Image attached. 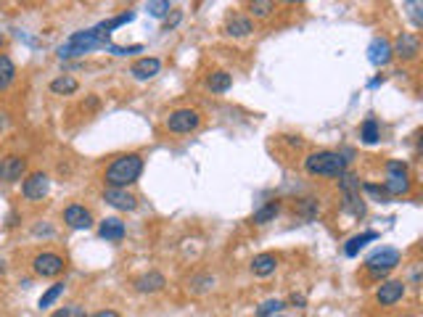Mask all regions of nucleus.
Returning <instances> with one entry per match:
<instances>
[{
  "label": "nucleus",
  "mask_w": 423,
  "mask_h": 317,
  "mask_svg": "<svg viewBox=\"0 0 423 317\" xmlns=\"http://www.w3.org/2000/svg\"><path fill=\"white\" fill-rule=\"evenodd\" d=\"M143 175V156L140 153H122L106 166L104 182L106 188H127L140 180Z\"/></svg>",
  "instance_id": "nucleus-1"
},
{
  "label": "nucleus",
  "mask_w": 423,
  "mask_h": 317,
  "mask_svg": "<svg viewBox=\"0 0 423 317\" xmlns=\"http://www.w3.org/2000/svg\"><path fill=\"white\" fill-rule=\"evenodd\" d=\"M304 172L310 177H341L347 172V159L341 151H315L304 159Z\"/></svg>",
  "instance_id": "nucleus-2"
},
{
  "label": "nucleus",
  "mask_w": 423,
  "mask_h": 317,
  "mask_svg": "<svg viewBox=\"0 0 423 317\" xmlns=\"http://www.w3.org/2000/svg\"><path fill=\"white\" fill-rule=\"evenodd\" d=\"M402 265V251L394 249V246H378L370 257L365 259V270L373 280H381L386 278L392 270H397Z\"/></svg>",
  "instance_id": "nucleus-3"
},
{
  "label": "nucleus",
  "mask_w": 423,
  "mask_h": 317,
  "mask_svg": "<svg viewBox=\"0 0 423 317\" xmlns=\"http://www.w3.org/2000/svg\"><path fill=\"white\" fill-rule=\"evenodd\" d=\"M339 191H341V211H347L352 217H365V198L360 196V177L352 175V172H344L339 177Z\"/></svg>",
  "instance_id": "nucleus-4"
},
{
  "label": "nucleus",
  "mask_w": 423,
  "mask_h": 317,
  "mask_svg": "<svg viewBox=\"0 0 423 317\" xmlns=\"http://www.w3.org/2000/svg\"><path fill=\"white\" fill-rule=\"evenodd\" d=\"M384 191L389 193V198L405 196L410 193V172L405 162H386V180H384Z\"/></svg>",
  "instance_id": "nucleus-5"
},
{
  "label": "nucleus",
  "mask_w": 423,
  "mask_h": 317,
  "mask_svg": "<svg viewBox=\"0 0 423 317\" xmlns=\"http://www.w3.org/2000/svg\"><path fill=\"white\" fill-rule=\"evenodd\" d=\"M164 124L167 130L175 133V135H188V133H194L201 124V114H198L196 108H175V111H169Z\"/></svg>",
  "instance_id": "nucleus-6"
},
{
  "label": "nucleus",
  "mask_w": 423,
  "mask_h": 317,
  "mask_svg": "<svg viewBox=\"0 0 423 317\" xmlns=\"http://www.w3.org/2000/svg\"><path fill=\"white\" fill-rule=\"evenodd\" d=\"M64 267H66V262L56 251H40L37 257L32 259V270L40 278H56V275L64 272Z\"/></svg>",
  "instance_id": "nucleus-7"
},
{
  "label": "nucleus",
  "mask_w": 423,
  "mask_h": 317,
  "mask_svg": "<svg viewBox=\"0 0 423 317\" xmlns=\"http://www.w3.org/2000/svg\"><path fill=\"white\" fill-rule=\"evenodd\" d=\"M50 191V177L46 172H30L21 182V196L27 201H43Z\"/></svg>",
  "instance_id": "nucleus-8"
},
{
  "label": "nucleus",
  "mask_w": 423,
  "mask_h": 317,
  "mask_svg": "<svg viewBox=\"0 0 423 317\" xmlns=\"http://www.w3.org/2000/svg\"><path fill=\"white\" fill-rule=\"evenodd\" d=\"M27 159L19 153H8L0 159V182H19L27 175Z\"/></svg>",
  "instance_id": "nucleus-9"
},
{
  "label": "nucleus",
  "mask_w": 423,
  "mask_h": 317,
  "mask_svg": "<svg viewBox=\"0 0 423 317\" xmlns=\"http://www.w3.org/2000/svg\"><path fill=\"white\" fill-rule=\"evenodd\" d=\"M405 291H408L405 280H384L376 288V304H381V307H394V304H400L405 299Z\"/></svg>",
  "instance_id": "nucleus-10"
},
{
  "label": "nucleus",
  "mask_w": 423,
  "mask_h": 317,
  "mask_svg": "<svg viewBox=\"0 0 423 317\" xmlns=\"http://www.w3.org/2000/svg\"><path fill=\"white\" fill-rule=\"evenodd\" d=\"M392 53L402 61H415L421 53V37L415 32H402L397 37V43L392 46Z\"/></svg>",
  "instance_id": "nucleus-11"
},
{
  "label": "nucleus",
  "mask_w": 423,
  "mask_h": 317,
  "mask_svg": "<svg viewBox=\"0 0 423 317\" xmlns=\"http://www.w3.org/2000/svg\"><path fill=\"white\" fill-rule=\"evenodd\" d=\"M109 206H114V209L120 211H135L138 209V198L127 191V188H104V193H101Z\"/></svg>",
  "instance_id": "nucleus-12"
},
{
  "label": "nucleus",
  "mask_w": 423,
  "mask_h": 317,
  "mask_svg": "<svg viewBox=\"0 0 423 317\" xmlns=\"http://www.w3.org/2000/svg\"><path fill=\"white\" fill-rule=\"evenodd\" d=\"M64 222L72 230H91L93 227V211L82 204H69L64 209Z\"/></svg>",
  "instance_id": "nucleus-13"
},
{
  "label": "nucleus",
  "mask_w": 423,
  "mask_h": 317,
  "mask_svg": "<svg viewBox=\"0 0 423 317\" xmlns=\"http://www.w3.org/2000/svg\"><path fill=\"white\" fill-rule=\"evenodd\" d=\"M167 286V278L162 272H143V275H138L135 280H133V288H135L138 294H159V291H164Z\"/></svg>",
  "instance_id": "nucleus-14"
},
{
  "label": "nucleus",
  "mask_w": 423,
  "mask_h": 317,
  "mask_svg": "<svg viewBox=\"0 0 423 317\" xmlns=\"http://www.w3.org/2000/svg\"><path fill=\"white\" fill-rule=\"evenodd\" d=\"M98 236L109 243H120L127 236V227H124V222H122L120 217H106V220L98 222Z\"/></svg>",
  "instance_id": "nucleus-15"
},
{
  "label": "nucleus",
  "mask_w": 423,
  "mask_h": 317,
  "mask_svg": "<svg viewBox=\"0 0 423 317\" xmlns=\"http://www.w3.org/2000/svg\"><path fill=\"white\" fill-rule=\"evenodd\" d=\"M392 59H394L392 43H389L386 37H373V43L368 46V61H370L373 66H386Z\"/></svg>",
  "instance_id": "nucleus-16"
},
{
  "label": "nucleus",
  "mask_w": 423,
  "mask_h": 317,
  "mask_svg": "<svg viewBox=\"0 0 423 317\" xmlns=\"http://www.w3.org/2000/svg\"><path fill=\"white\" fill-rule=\"evenodd\" d=\"M162 72V61L156 59V56H143V59H138L133 66H130V75L140 79V82H146V79H153V77Z\"/></svg>",
  "instance_id": "nucleus-17"
},
{
  "label": "nucleus",
  "mask_w": 423,
  "mask_h": 317,
  "mask_svg": "<svg viewBox=\"0 0 423 317\" xmlns=\"http://www.w3.org/2000/svg\"><path fill=\"white\" fill-rule=\"evenodd\" d=\"M223 32H225L227 37H246V35H252V32H254V21H252L249 16L233 14L225 21Z\"/></svg>",
  "instance_id": "nucleus-18"
},
{
  "label": "nucleus",
  "mask_w": 423,
  "mask_h": 317,
  "mask_svg": "<svg viewBox=\"0 0 423 317\" xmlns=\"http://www.w3.org/2000/svg\"><path fill=\"white\" fill-rule=\"evenodd\" d=\"M249 267H252V272L257 278H267V275H272V272L278 270V257L270 254V251H265V254H257V257L252 259Z\"/></svg>",
  "instance_id": "nucleus-19"
},
{
  "label": "nucleus",
  "mask_w": 423,
  "mask_h": 317,
  "mask_svg": "<svg viewBox=\"0 0 423 317\" xmlns=\"http://www.w3.org/2000/svg\"><path fill=\"white\" fill-rule=\"evenodd\" d=\"M370 241H378L376 230H365V233H357V236H352V238L344 243V254H347V257H357V254H360V249H363L365 243H370Z\"/></svg>",
  "instance_id": "nucleus-20"
},
{
  "label": "nucleus",
  "mask_w": 423,
  "mask_h": 317,
  "mask_svg": "<svg viewBox=\"0 0 423 317\" xmlns=\"http://www.w3.org/2000/svg\"><path fill=\"white\" fill-rule=\"evenodd\" d=\"M207 88H209L212 93H227L233 88V75L225 72V69H217V72H212V75L207 77Z\"/></svg>",
  "instance_id": "nucleus-21"
},
{
  "label": "nucleus",
  "mask_w": 423,
  "mask_h": 317,
  "mask_svg": "<svg viewBox=\"0 0 423 317\" xmlns=\"http://www.w3.org/2000/svg\"><path fill=\"white\" fill-rule=\"evenodd\" d=\"M16 79V64L11 61V56L0 53V93L8 90Z\"/></svg>",
  "instance_id": "nucleus-22"
},
{
  "label": "nucleus",
  "mask_w": 423,
  "mask_h": 317,
  "mask_svg": "<svg viewBox=\"0 0 423 317\" xmlns=\"http://www.w3.org/2000/svg\"><path fill=\"white\" fill-rule=\"evenodd\" d=\"M79 90V82H77L72 75H61L50 82V93L53 95H72V93Z\"/></svg>",
  "instance_id": "nucleus-23"
},
{
  "label": "nucleus",
  "mask_w": 423,
  "mask_h": 317,
  "mask_svg": "<svg viewBox=\"0 0 423 317\" xmlns=\"http://www.w3.org/2000/svg\"><path fill=\"white\" fill-rule=\"evenodd\" d=\"M278 214H281V204H278V201H270V204H265L262 209L254 211V225H267V222H272Z\"/></svg>",
  "instance_id": "nucleus-24"
},
{
  "label": "nucleus",
  "mask_w": 423,
  "mask_h": 317,
  "mask_svg": "<svg viewBox=\"0 0 423 317\" xmlns=\"http://www.w3.org/2000/svg\"><path fill=\"white\" fill-rule=\"evenodd\" d=\"M378 137H381L378 122L373 119V117H368V119L363 122V127H360V140L368 143V146H373V143H378Z\"/></svg>",
  "instance_id": "nucleus-25"
},
{
  "label": "nucleus",
  "mask_w": 423,
  "mask_h": 317,
  "mask_svg": "<svg viewBox=\"0 0 423 317\" xmlns=\"http://www.w3.org/2000/svg\"><path fill=\"white\" fill-rule=\"evenodd\" d=\"M288 304L283 299H265V302L257 307V317H270L278 315V312H286Z\"/></svg>",
  "instance_id": "nucleus-26"
},
{
  "label": "nucleus",
  "mask_w": 423,
  "mask_h": 317,
  "mask_svg": "<svg viewBox=\"0 0 423 317\" xmlns=\"http://www.w3.org/2000/svg\"><path fill=\"white\" fill-rule=\"evenodd\" d=\"M246 8H249V14L254 16V19H267L275 11V3H270V0H252Z\"/></svg>",
  "instance_id": "nucleus-27"
},
{
  "label": "nucleus",
  "mask_w": 423,
  "mask_h": 317,
  "mask_svg": "<svg viewBox=\"0 0 423 317\" xmlns=\"http://www.w3.org/2000/svg\"><path fill=\"white\" fill-rule=\"evenodd\" d=\"M146 11H149L153 19H164V16H169V11H172V3H169V0H151V3H146Z\"/></svg>",
  "instance_id": "nucleus-28"
},
{
  "label": "nucleus",
  "mask_w": 423,
  "mask_h": 317,
  "mask_svg": "<svg viewBox=\"0 0 423 317\" xmlns=\"http://www.w3.org/2000/svg\"><path fill=\"white\" fill-rule=\"evenodd\" d=\"M64 283H53V286L48 288L46 294H43V296H40V302H37V307H40V309H48V307H50V304L56 302V299H59L61 294H64Z\"/></svg>",
  "instance_id": "nucleus-29"
},
{
  "label": "nucleus",
  "mask_w": 423,
  "mask_h": 317,
  "mask_svg": "<svg viewBox=\"0 0 423 317\" xmlns=\"http://www.w3.org/2000/svg\"><path fill=\"white\" fill-rule=\"evenodd\" d=\"M360 188H363L368 196H373L376 201H381V204L389 201V193L384 191V185H376V182H360Z\"/></svg>",
  "instance_id": "nucleus-30"
},
{
  "label": "nucleus",
  "mask_w": 423,
  "mask_h": 317,
  "mask_svg": "<svg viewBox=\"0 0 423 317\" xmlns=\"http://www.w3.org/2000/svg\"><path fill=\"white\" fill-rule=\"evenodd\" d=\"M109 53H114V56H133V53H143V46H106Z\"/></svg>",
  "instance_id": "nucleus-31"
},
{
  "label": "nucleus",
  "mask_w": 423,
  "mask_h": 317,
  "mask_svg": "<svg viewBox=\"0 0 423 317\" xmlns=\"http://www.w3.org/2000/svg\"><path fill=\"white\" fill-rule=\"evenodd\" d=\"M212 283H214V278H212V275H201V278H194V280H191V291H194V294H201V291H207Z\"/></svg>",
  "instance_id": "nucleus-32"
},
{
  "label": "nucleus",
  "mask_w": 423,
  "mask_h": 317,
  "mask_svg": "<svg viewBox=\"0 0 423 317\" xmlns=\"http://www.w3.org/2000/svg\"><path fill=\"white\" fill-rule=\"evenodd\" d=\"M299 211H302L307 220H312V217H315V211H317V201H312V198H304L302 206H299Z\"/></svg>",
  "instance_id": "nucleus-33"
},
{
  "label": "nucleus",
  "mask_w": 423,
  "mask_h": 317,
  "mask_svg": "<svg viewBox=\"0 0 423 317\" xmlns=\"http://www.w3.org/2000/svg\"><path fill=\"white\" fill-rule=\"evenodd\" d=\"M180 21H182V11H175V8H172V16H167V21H164V27H162V30H164V32L175 30Z\"/></svg>",
  "instance_id": "nucleus-34"
},
{
  "label": "nucleus",
  "mask_w": 423,
  "mask_h": 317,
  "mask_svg": "<svg viewBox=\"0 0 423 317\" xmlns=\"http://www.w3.org/2000/svg\"><path fill=\"white\" fill-rule=\"evenodd\" d=\"M408 8H410V19H413V24L415 27H421L423 24V16H421V3H408Z\"/></svg>",
  "instance_id": "nucleus-35"
},
{
  "label": "nucleus",
  "mask_w": 423,
  "mask_h": 317,
  "mask_svg": "<svg viewBox=\"0 0 423 317\" xmlns=\"http://www.w3.org/2000/svg\"><path fill=\"white\" fill-rule=\"evenodd\" d=\"M64 312H66V317H88V309L82 304H69V307H64Z\"/></svg>",
  "instance_id": "nucleus-36"
},
{
  "label": "nucleus",
  "mask_w": 423,
  "mask_h": 317,
  "mask_svg": "<svg viewBox=\"0 0 423 317\" xmlns=\"http://www.w3.org/2000/svg\"><path fill=\"white\" fill-rule=\"evenodd\" d=\"M286 304H294V307H304V296H302V294H294V296H291Z\"/></svg>",
  "instance_id": "nucleus-37"
},
{
  "label": "nucleus",
  "mask_w": 423,
  "mask_h": 317,
  "mask_svg": "<svg viewBox=\"0 0 423 317\" xmlns=\"http://www.w3.org/2000/svg\"><path fill=\"white\" fill-rule=\"evenodd\" d=\"M43 233H46V236H53V227H48V225H37V227H35V236H43Z\"/></svg>",
  "instance_id": "nucleus-38"
},
{
  "label": "nucleus",
  "mask_w": 423,
  "mask_h": 317,
  "mask_svg": "<svg viewBox=\"0 0 423 317\" xmlns=\"http://www.w3.org/2000/svg\"><path fill=\"white\" fill-rule=\"evenodd\" d=\"M91 317H122L120 312H114V309H101V312H95Z\"/></svg>",
  "instance_id": "nucleus-39"
},
{
  "label": "nucleus",
  "mask_w": 423,
  "mask_h": 317,
  "mask_svg": "<svg viewBox=\"0 0 423 317\" xmlns=\"http://www.w3.org/2000/svg\"><path fill=\"white\" fill-rule=\"evenodd\" d=\"M6 225H8V227L19 225V214H16V211H11V214H8V222H6Z\"/></svg>",
  "instance_id": "nucleus-40"
},
{
  "label": "nucleus",
  "mask_w": 423,
  "mask_h": 317,
  "mask_svg": "<svg viewBox=\"0 0 423 317\" xmlns=\"http://www.w3.org/2000/svg\"><path fill=\"white\" fill-rule=\"evenodd\" d=\"M3 46H6V35H3V30H0V50H3Z\"/></svg>",
  "instance_id": "nucleus-41"
},
{
  "label": "nucleus",
  "mask_w": 423,
  "mask_h": 317,
  "mask_svg": "<svg viewBox=\"0 0 423 317\" xmlns=\"http://www.w3.org/2000/svg\"><path fill=\"white\" fill-rule=\"evenodd\" d=\"M3 272H6V259L0 257V275H3Z\"/></svg>",
  "instance_id": "nucleus-42"
},
{
  "label": "nucleus",
  "mask_w": 423,
  "mask_h": 317,
  "mask_svg": "<svg viewBox=\"0 0 423 317\" xmlns=\"http://www.w3.org/2000/svg\"><path fill=\"white\" fill-rule=\"evenodd\" d=\"M50 317H66V312H64V309H59V312H53Z\"/></svg>",
  "instance_id": "nucleus-43"
},
{
  "label": "nucleus",
  "mask_w": 423,
  "mask_h": 317,
  "mask_svg": "<svg viewBox=\"0 0 423 317\" xmlns=\"http://www.w3.org/2000/svg\"><path fill=\"white\" fill-rule=\"evenodd\" d=\"M3 124H6V114H3V111H0V127H3Z\"/></svg>",
  "instance_id": "nucleus-44"
},
{
  "label": "nucleus",
  "mask_w": 423,
  "mask_h": 317,
  "mask_svg": "<svg viewBox=\"0 0 423 317\" xmlns=\"http://www.w3.org/2000/svg\"><path fill=\"white\" fill-rule=\"evenodd\" d=\"M270 317H283V312H278V315H270Z\"/></svg>",
  "instance_id": "nucleus-45"
},
{
  "label": "nucleus",
  "mask_w": 423,
  "mask_h": 317,
  "mask_svg": "<svg viewBox=\"0 0 423 317\" xmlns=\"http://www.w3.org/2000/svg\"><path fill=\"white\" fill-rule=\"evenodd\" d=\"M405 317H413V315H405Z\"/></svg>",
  "instance_id": "nucleus-46"
}]
</instances>
